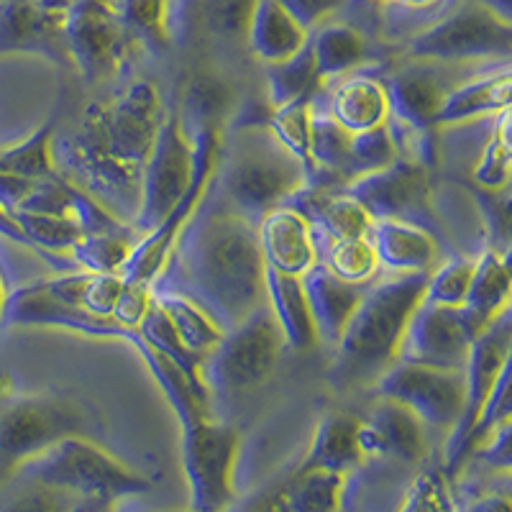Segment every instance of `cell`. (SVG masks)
I'll use <instances>...</instances> for the list:
<instances>
[{"instance_id":"e0dca14e","label":"cell","mask_w":512,"mask_h":512,"mask_svg":"<svg viewBox=\"0 0 512 512\" xmlns=\"http://www.w3.org/2000/svg\"><path fill=\"white\" fill-rule=\"evenodd\" d=\"M62 24L64 11L41 0H0V57L44 54L54 62L70 59Z\"/></svg>"},{"instance_id":"e575fe53","label":"cell","mask_w":512,"mask_h":512,"mask_svg":"<svg viewBox=\"0 0 512 512\" xmlns=\"http://www.w3.org/2000/svg\"><path fill=\"white\" fill-rule=\"evenodd\" d=\"M136 333H139L152 349H157L159 354L167 356L169 361H175L177 367L185 372V377L192 382V387L210 400V392L203 382V369H200L203 367V359L192 354V351H187V346L180 341V336L175 333V328H172V323L167 320V315L154 305V300L152 308L146 310L144 320H141L139 328H136Z\"/></svg>"},{"instance_id":"2e32d148","label":"cell","mask_w":512,"mask_h":512,"mask_svg":"<svg viewBox=\"0 0 512 512\" xmlns=\"http://www.w3.org/2000/svg\"><path fill=\"white\" fill-rule=\"evenodd\" d=\"M0 326L6 328H64V331L80 333V336L95 338H123L134 331L121 328L113 318H95L77 305L54 295L44 280L29 282L16 287L6 295Z\"/></svg>"},{"instance_id":"83f0119b","label":"cell","mask_w":512,"mask_h":512,"mask_svg":"<svg viewBox=\"0 0 512 512\" xmlns=\"http://www.w3.org/2000/svg\"><path fill=\"white\" fill-rule=\"evenodd\" d=\"M359 418L346 413H331L315 428L313 446L305 456L300 472H333L344 477L364 461L359 446Z\"/></svg>"},{"instance_id":"8fae6325","label":"cell","mask_w":512,"mask_h":512,"mask_svg":"<svg viewBox=\"0 0 512 512\" xmlns=\"http://www.w3.org/2000/svg\"><path fill=\"white\" fill-rule=\"evenodd\" d=\"M484 328L461 305L448 308L420 297L402 333L397 361L446 369V372H464L469 349Z\"/></svg>"},{"instance_id":"7c38bea8","label":"cell","mask_w":512,"mask_h":512,"mask_svg":"<svg viewBox=\"0 0 512 512\" xmlns=\"http://www.w3.org/2000/svg\"><path fill=\"white\" fill-rule=\"evenodd\" d=\"M192 180V141L180 126L177 111H167L141 175V203L134 223L139 236L157 228L172 213Z\"/></svg>"},{"instance_id":"b9f144b4","label":"cell","mask_w":512,"mask_h":512,"mask_svg":"<svg viewBox=\"0 0 512 512\" xmlns=\"http://www.w3.org/2000/svg\"><path fill=\"white\" fill-rule=\"evenodd\" d=\"M474 272V256L472 254H456L448 256L446 262L428 272V282H425L423 300L433 305H448V308H459L464 305L466 290L472 282Z\"/></svg>"},{"instance_id":"277c9868","label":"cell","mask_w":512,"mask_h":512,"mask_svg":"<svg viewBox=\"0 0 512 512\" xmlns=\"http://www.w3.org/2000/svg\"><path fill=\"white\" fill-rule=\"evenodd\" d=\"M93 410L72 395H3L0 397V487L18 466L67 436H85Z\"/></svg>"},{"instance_id":"9c48e42d","label":"cell","mask_w":512,"mask_h":512,"mask_svg":"<svg viewBox=\"0 0 512 512\" xmlns=\"http://www.w3.org/2000/svg\"><path fill=\"white\" fill-rule=\"evenodd\" d=\"M344 192L367 210L372 221L413 223L441 241V228L431 205V167L395 159L390 167L351 180Z\"/></svg>"},{"instance_id":"74e56055","label":"cell","mask_w":512,"mask_h":512,"mask_svg":"<svg viewBox=\"0 0 512 512\" xmlns=\"http://www.w3.org/2000/svg\"><path fill=\"white\" fill-rule=\"evenodd\" d=\"M510 111H502L492 118L482 152L472 169L474 187L487 192H502L510 185Z\"/></svg>"},{"instance_id":"ac0fdd59","label":"cell","mask_w":512,"mask_h":512,"mask_svg":"<svg viewBox=\"0 0 512 512\" xmlns=\"http://www.w3.org/2000/svg\"><path fill=\"white\" fill-rule=\"evenodd\" d=\"M359 446L364 459L382 456L402 464H418L428 451L425 423L400 402L379 397L369 418L359 423Z\"/></svg>"},{"instance_id":"7a4b0ae2","label":"cell","mask_w":512,"mask_h":512,"mask_svg":"<svg viewBox=\"0 0 512 512\" xmlns=\"http://www.w3.org/2000/svg\"><path fill=\"white\" fill-rule=\"evenodd\" d=\"M425 282L428 272L392 274L390 280L369 282L338 338L336 359L326 374L333 390L372 387L395 364L402 333L423 297Z\"/></svg>"},{"instance_id":"d6986e66","label":"cell","mask_w":512,"mask_h":512,"mask_svg":"<svg viewBox=\"0 0 512 512\" xmlns=\"http://www.w3.org/2000/svg\"><path fill=\"white\" fill-rule=\"evenodd\" d=\"M387 95V118L415 128L420 134H436V113L446 88L436 62H420L392 72L382 80Z\"/></svg>"},{"instance_id":"9a60e30c","label":"cell","mask_w":512,"mask_h":512,"mask_svg":"<svg viewBox=\"0 0 512 512\" xmlns=\"http://www.w3.org/2000/svg\"><path fill=\"white\" fill-rule=\"evenodd\" d=\"M377 397L395 400L413 410L425 425L451 428L464 405V372L420 367L408 361H395L372 384Z\"/></svg>"},{"instance_id":"f35d334b","label":"cell","mask_w":512,"mask_h":512,"mask_svg":"<svg viewBox=\"0 0 512 512\" xmlns=\"http://www.w3.org/2000/svg\"><path fill=\"white\" fill-rule=\"evenodd\" d=\"M310 98H297L272 108L267 128L274 139L285 146L295 159H300L305 175L310 172Z\"/></svg>"},{"instance_id":"7dc6e473","label":"cell","mask_w":512,"mask_h":512,"mask_svg":"<svg viewBox=\"0 0 512 512\" xmlns=\"http://www.w3.org/2000/svg\"><path fill=\"white\" fill-rule=\"evenodd\" d=\"M277 3H280L305 31H313L315 26L323 24L331 13H336L338 8H344L349 0H277Z\"/></svg>"},{"instance_id":"4fadbf2b","label":"cell","mask_w":512,"mask_h":512,"mask_svg":"<svg viewBox=\"0 0 512 512\" xmlns=\"http://www.w3.org/2000/svg\"><path fill=\"white\" fill-rule=\"evenodd\" d=\"M62 31L70 62L85 82L111 77L126 59L131 34L108 0H70Z\"/></svg>"},{"instance_id":"484cf974","label":"cell","mask_w":512,"mask_h":512,"mask_svg":"<svg viewBox=\"0 0 512 512\" xmlns=\"http://www.w3.org/2000/svg\"><path fill=\"white\" fill-rule=\"evenodd\" d=\"M264 295H267L269 310L285 336V346L295 351L315 349L320 338L300 277L264 267Z\"/></svg>"},{"instance_id":"db71d44e","label":"cell","mask_w":512,"mask_h":512,"mask_svg":"<svg viewBox=\"0 0 512 512\" xmlns=\"http://www.w3.org/2000/svg\"><path fill=\"white\" fill-rule=\"evenodd\" d=\"M6 282H3V274H0V315H3V305H6Z\"/></svg>"},{"instance_id":"816d5d0a","label":"cell","mask_w":512,"mask_h":512,"mask_svg":"<svg viewBox=\"0 0 512 512\" xmlns=\"http://www.w3.org/2000/svg\"><path fill=\"white\" fill-rule=\"evenodd\" d=\"M472 512H510V505H507L505 497H489V500L477 502Z\"/></svg>"},{"instance_id":"c3c4849f","label":"cell","mask_w":512,"mask_h":512,"mask_svg":"<svg viewBox=\"0 0 512 512\" xmlns=\"http://www.w3.org/2000/svg\"><path fill=\"white\" fill-rule=\"evenodd\" d=\"M0 239H8V241H13V244H21V246H26V249H31L29 239H26V233L21 231V226L16 223L13 213H8L3 205H0Z\"/></svg>"},{"instance_id":"44dd1931","label":"cell","mask_w":512,"mask_h":512,"mask_svg":"<svg viewBox=\"0 0 512 512\" xmlns=\"http://www.w3.org/2000/svg\"><path fill=\"white\" fill-rule=\"evenodd\" d=\"M512 100V75L510 64L502 62L495 70L466 80L456 88L446 90L436 113L438 126H459L492 118L502 111H510Z\"/></svg>"},{"instance_id":"ee69618b","label":"cell","mask_w":512,"mask_h":512,"mask_svg":"<svg viewBox=\"0 0 512 512\" xmlns=\"http://www.w3.org/2000/svg\"><path fill=\"white\" fill-rule=\"evenodd\" d=\"M402 512H454L446 482L438 472H423L413 479Z\"/></svg>"},{"instance_id":"4316f807","label":"cell","mask_w":512,"mask_h":512,"mask_svg":"<svg viewBox=\"0 0 512 512\" xmlns=\"http://www.w3.org/2000/svg\"><path fill=\"white\" fill-rule=\"evenodd\" d=\"M308 34L310 31L297 24L277 0H256L246 29V44L259 62L277 64L300 52Z\"/></svg>"},{"instance_id":"ba28073f","label":"cell","mask_w":512,"mask_h":512,"mask_svg":"<svg viewBox=\"0 0 512 512\" xmlns=\"http://www.w3.org/2000/svg\"><path fill=\"white\" fill-rule=\"evenodd\" d=\"M512 54V24L497 18L477 0L448 8L408 41V57L420 62H469Z\"/></svg>"},{"instance_id":"bcb514c9","label":"cell","mask_w":512,"mask_h":512,"mask_svg":"<svg viewBox=\"0 0 512 512\" xmlns=\"http://www.w3.org/2000/svg\"><path fill=\"white\" fill-rule=\"evenodd\" d=\"M152 308V285L141 282H123V290L118 295V303L113 308L111 318L126 331H136L144 320L146 310Z\"/></svg>"},{"instance_id":"f5cc1de1","label":"cell","mask_w":512,"mask_h":512,"mask_svg":"<svg viewBox=\"0 0 512 512\" xmlns=\"http://www.w3.org/2000/svg\"><path fill=\"white\" fill-rule=\"evenodd\" d=\"M41 3L49 8H57V11H64V8L70 6V0H41Z\"/></svg>"},{"instance_id":"681fc988","label":"cell","mask_w":512,"mask_h":512,"mask_svg":"<svg viewBox=\"0 0 512 512\" xmlns=\"http://www.w3.org/2000/svg\"><path fill=\"white\" fill-rule=\"evenodd\" d=\"M448 0H390L387 8L390 11H402V13H431L438 8L446 6Z\"/></svg>"},{"instance_id":"7402d4cb","label":"cell","mask_w":512,"mask_h":512,"mask_svg":"<svg viewBox=\"0 0 512 512\" xmlns=\"http://www.w3.org/2000/svg\"><path fill=\"white\" fill-rule=\"evenodd\" d=\"M305 297H308L310 315H313L315 331L320 341L336 346L351 313L359 305L361 295L369 285H351L338 280L336 274L328 272L323 264L315 262L305 274H300Z\"/></svg>"},{"instance_id":"6da1fadb","label":"cell","mask_w":512,"mask_h":512,"mask_svg":"<svg viewBox=\"0 0 512 512\" xmlns=\"http://www.w3.org/2000/svg\"><path fill=\"white\" fill-rule=\"evenodd\" d=\"M154 282L190 297L223 333L231 331L267 303L256 226L200 198Z\"/></svg>"},{"instance_id":"f907efd6","label":"cell","mask_w":512,"mask_h":512,"mask_svg":"<svg viewBox=\"0 0 512 512\" xmlns=\"http://www.w3.org/2000/svg\"><path fill=\"white\" fill-rule=\"evenodd\" d=\"M477 3H482L484 8H489L497 18L512 24V0H477Z\"/></svg>"},{"instance_id":"1f68e13d","label":"cell","mask_w":512,"mask_h":512,"mask_svg":"<svg viewBox=\"0 0 512 512\" xmlns=\"http://www.w3.org/2000/svg\"><path fill=\"white\" fill-rule=\"evenodd\" d=\"M313 239L315 262L323 264L338 280L351 282V285H369L377 280L379 262L374 249L364 239H331L328 233L310 228Z\"/></svg>"},{"instance_id":"d590c367","label":"cell","mask_w":512,"mask_h":512,"mask_svg":"<svg viewBox=\"0 0 512 512\" xmlns=\"http://www.w3.org/2000/svg\"><path fill=\"white\" fill-rule=\"evenodd\" d=\"M54 121H47L34 134L26 136L18 144L0 149V172L13 177H26V180H41L52 177L57 172L54 167Z\"/></svg>"},{"instance_id":"603a6c76","label":"cell","mask_w":512,"mask_h":512,"mask_svg":"<svg viewBox=\"0 0 512 512\" xmlns=\"http://www.w3.org/2000/svg\"><path fill=\"white\" fill-rule=\"evenodd\" d=\"M367 241L374 249L379 269L392 274L431 272L438 256L436 236L405 221H372Z\"/></svg>"},{"instance_id":"d4e9b609","label":"cell","mask_w":512,"mask_h":512,"mask_svg":"<svg viewBox=\"0 0 512 512\" xmlns=\"http://www.w3.org/2000/svg\"><path fill=\"white\" fill-rule=\"evenodd\" d=\"M323 103L328 116L349 134H361L369 128L384 126L387 121V95L382 80L367 72H351L336 88H331V93H323Z\"/></svg>"},{"instance_id":"836d02e7","label":"cell","mask_w":512,"mask_h":512,"mask_svg":"<svg viewBox=\"0 0 512 512\" xmlns=\"http://www.w3.org/2000/svg\"><path fill=\"white\" fill-rule=\"evenodd\" d=\"M318 88L320 77L318 70H315L310 34L308 41L303 44V49L297 54H292L290 59L277 64H267V103L272 105V108L290 103V100L315 95Z\"/></svg>"},{"instance_id":"f6af8a7d","label":"cell","mask_w":512,"mask_h":512,"mask_svg":"<svg viewBox=\"0 0 512 512\" xmlns=\"http://www.w3.org/2000/svg\"><path fill=\"white\" fill-rule=\"evenodd\" d=\"M121 290V274H90L85 287H82L80 308L95 318H111Z\"/></svg>"},{"instance_id":"11a10c76","label":"cell","mask_w":512,"mask_h":512,"mask_svg":"<svg viewBox=\"0 0 512 512\" xmlns=\"http://www.w3.org/2000/svg\"><path fill=\"white\" fill-rule=\"evenodd\" d=\"M372 3H382V6H387V3H390V0H372Z\"/></svg>"},{"instance_id":"3957f363","label":"cell","mask_w":512,"mask_h":512,"mask_svg":"<svg viewBox=\"0 0 512 512\" xmlns=\"http://www.w3.org/2000/svg\"><path fill=\"white\" fill-rule=\"evenodd\" d=\"M223 134L203 198L256 226L303 185L305 169L267 126L228 128Z\"/></svg>"},{"instance_id":"5b68a950","label":"cell","mask_w":512,"mask_h":512,"mask_svg":"<svg viewBox=\"0 0 512 512\" xmlns=\"http://www.w3.org/2000/svg\"><path fill=\"white\" fill-rule=\"evenodd\" d=\"M164 118L167 108L159 90L149 80H136L111 105H90L75 136L113 162L144 169Z\"/></svg>"},{"instance_id":"f1b7e54d","label":"cell","mask_w":512,"mask_h":512,"mask_svg":"<svg viewBox=\"0 0 512 512\" xmlns=\"http://www.w3.org/2000/svg\"><path fill=\"white\" fill-rule=\"evenodd\" d=\"M510 254L497 251L492 246L474 256V272L464 305L466 313L477 320L479 326H489L502 310L510 308Z\"/></svg>"},{"instance_id":"8992f818","label":"cell","mask_w":512,"mask_h":512,"mask_svg":"<svg viewBox=\"0 0 512 512\" xmlns=\"http://www.w3.org/2000/svg\"><path fill=\"white\" fill-rule=\"evenodd\" d=\"M285 336L267 303L244 323L223 333L221 344L203 359V382L213 397H239L259 390L277 369Z\"/></svg>"},{"instance_id":"ffe728a7","label":"cell","mask_w":512,"mask_h":512,"mask_svg":"<svg viewBox=\"0 0 512 512\" xmlns=\"http://www.w3.org/2000/svg\"><path fill=\"white\" fill-rule=\"evenodd\" d=\"M256 241L264 267L269 269L300 277L315 264L310 223L290 205H277L264 213L262 221L256 223Z\"/></svg>"},{"instance_id":"60d3db41","label":"cell","mask_w":512,"mask_h":512,"mask_svg":"<svg viewBox=\"0 0 512 512\" xmlns=\"http://www.w3.org/2000/svg\"><path fill=\"white\" fill-rule=\"evenodd\" d=\"M256 0H198V24L210 39L223 44L246 41Z\"/></svg>"},{"instance_id":"cb8c5ba5","label":"cell","mask_w":512,"mask_h":512,"mask_svg":"<svg viewBox=\"0 0 512 512\" xmlns=\"http://www.w3.org/2000/svg\"><path fill=\"white\" fill-rule=\"evenodd\" d=\"M233 111H236V95L231 82L218 72H195L185 85L177 118L185 136L192 141L203 131H216L223 136Z\"/></svg>"},{"instance_id":"30bf717a","label":"cell","mask_w":512,"mask_h":512,"mask_svg":"<svg viewBox=\"0 0 512 512\" xmlns=\"http://www.w3.org/2000/svg\"><path fill=\"white\" fill-rule=\"evenodd\" d=\"M239 431L213 418H200L182 428V454L190 479L192 512H223L233 500V461Z\"/></svg>"},{"instance_id":"7bdbcfd3","label":"cell","mask_w":512,"mask_h":512,"mask_svg":"<svg viewBox=\"0 0 512 512\" xmlns=\"http://www.w3.org/2000/svg\"><path fill=\"white\" fill-rule=\"evenodd\" d=\"M395 159L397 154L387 126L351 134V172H354V180L361 175H369V172H377V169L390 167Z\"/></svg>"},{"instance_id":"4dcf8cb0","label":"cell","mask_w":512,"mask_h":512,"mask_svg":"<svg viewBox=\"0 0 512 512\" xmlns=\"http://www.w3.org/2000/svg\"><path fill=\"white\" fill-rule=\"evenodd\" d=\"M152 300L167 315V320L172 323L182 344L187 346V351L205 359L210 351L221 344L223 331L218 328V323L200 305L192 303L190 297L177 290H169L159 282H152Z\"/></svg>"},{"instance_id":"52a82bcc","label":"cell","mask_w":512,"mask_h":512,"mask_svg":"<svg viewBox=\"0 0 512 512\" xmlns=\"http://www.w3.org/2000/svg\"><path fill=\"white\" fill-rule=\"evenodd\" d=\"M13 474L54 484L77 497H100L108 502L149 489L146 479L128 472L121 461L105 454L103 448L85 436L62 438L47 451L18 466Z\"/></svg>"},{"instance_id":"f546056e","label":"cell","mask_w":512,"mask_h":512,"mask_svg":"<svg viewBox=\"0 0 512 512\" xmlns=\"http://www.w3.org/2000/svg\"><path fill=\"white\" fill-rule=\"evenodd\" d=\"M313 44L315 70L320 82L338 80L341 75L356 72L364 62H369L367 36L356 26L338 24V21H323L310 31Z\"/></svg>"},{"instance_id":"8d00e7d4","label":"cell","mask_w":512,"mask_h":512,"mask_svg":"<svg viewBox=\"0 0 512 512\" xmlns=\"http://www.w3.org/2000/svg\"><path fill=\"white\" fill-rule=\"evenodd\" d=\"M80 497L39 479L13 474L0 487V512H72Z\"/></svg>"},{"instance_id":"ab89813d","label":"cell","mask_w":512,"mask_h":512,"mask_svg":"<svg viewBox=\"0 0 512 512\" xmlns=\"http://www.w3.org/2000/svg\"><path fill=\"white\" fill-rule=\"evenodd\" d=\"M13 218H16V223L21 226V231L26 233V239H29L31 249H34L36 254H70L72 246L85 236V231H82L77 223L64 221V218L26 213V210H16Z\"/></svg>"},{"instance_id":"5bb4252c","label":"cell","mask_w":512,"mask_h":512,"mask_svg":"<svg viewBox=\"0 0 512 512\" xmlns=\"http://www.w3.org/2000/svg\"><path fill=\"white\" fill-rule=\"evenodd\" d=\"M512 361V310H502L477 338H474L464 364V405L451 425L446 443L448 464H456L466 454V438L472 433L489 392L495 387L502 369Z\"/></svg>"},{"instance_id":"d6a6232c","label":"cell","mask_w":512,"mask_h":512,"mask_svg":"<svg viewBox=\"0 0 512 512\" xmlns=\"http://www.w3.org/2000/svg\"><path fill=\"white\" fill-rule=\"evenodd\" d=\"M141 236L134 226H126L121 231L108 233H85L80 241L70 249L75 259V267L90 274H121L126 267L131 249Z\"/></svg>"}]
</instances>
